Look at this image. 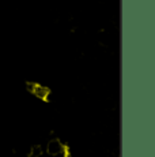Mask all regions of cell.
I'll use <instances>...</instances> for the list:
<instances>
[{"label": "cell", "instance_id": "1", "mask_svg": "<svg viewBox=\"0 0 155 157\" xmlns=\"http://www.w3.org/2000/svg\"><path fill=\"white\" fill-rule=\"evenodd\" d=\"M26 89L29 93H31L33 96H35L37 98L42 101H48L50 96V89L44 85H40L37 82H26Z\"/></svg>", "mask_w": 155, "mask_h": 157}, {"label": "cell", "instance_id": "2", "mask_svg": "<svg viewBox=\"0 0 155 157\" xmlns=\"http://www.w3.org/2000/svg\"><path fill=\"white\" fill-rule=\"evenodd\" d=\"M63 144L60 140H50L46 145V152L49 153L50 156H60L63 152Z\"/></svg>", "mask_w": 155, "mask_h": 157}, {"label": "cell", "instance_id": "3", "mask_svg": "<svg viewBox=\"0 0 155 157\" xmlns=\"http://www.w3.org/2000/svg\"><path fill=\"white\" fill-rule=\"evenodd\" d=\"M42 155V147L40 145H35V146L31 147L30 153H29V157H40Z\"/></svg>", "mask_w": 155, "mask_h": 157}]
</instances>
